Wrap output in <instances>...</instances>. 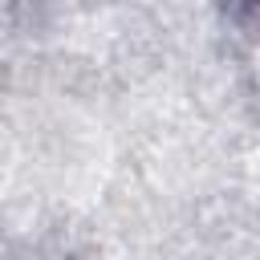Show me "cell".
<instances>
[{
    "label": "cell",
    "mask_w": 260,
    "mask_h": 260,
    "mask_svg": "<svg viewBox=\"0 0 260 260\" xmlns=\"http://www.w3.org/2000/svg\"><path fill=\"white\" fill-rule=\"evenodd\" d=\"M228 12H252V8H260V0H219Z\"/></svg>",
    "instance_id": "cell-1"
}]
</instances>
